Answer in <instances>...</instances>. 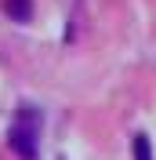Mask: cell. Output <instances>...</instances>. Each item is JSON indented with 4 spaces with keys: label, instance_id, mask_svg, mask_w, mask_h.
Listing matches in <instances>:
<instances>
[{
    "label": "cell",
    "instance_id": "3957f363",
    "mask_svg": "<svg viewBox=\"0 0 156 160\" xmlns=\"http://www.w3.org/2000/svg\"><path fill=\"white\" fill-rule=\"evenodd\" d=\"M131 149H134V160H153V146H149V138H145V135H134Z\"/></svg>",
    "mask_w": 156,
    "mask_h": 160
},
{
    "label": "cell",
    "instance_id": "7a4b0ae2",
    "mask_svg": "<svg viewBox=\"0 0 156 160\" xmlns=\"http://www.w3.org/2000/svg\"><path fill=\"white\" fill-rule=\"evenodd\" d=\"M4 11L15 22H29L33 18V0H4Z\"/></svg>",
    "mask_w": 156,
    "mask_h": 160
},
{
    "label": "cell",
    "instance_id": "6da1fadb",
    "mask_svg": "<svg viewBox=\"0 0 156 160\" xmlns=\"http://www.w3.org/2000/svg\"><path fill=\"white\" fill-rule=\"evenodd\" d=\"M11 149L18 153L22 160H37V138H40V113L33 106H22L18 109V120L11 128Z\"/></svg>",
    "mask_w": 156,
    "mask_h": 160
}]
</instances>
